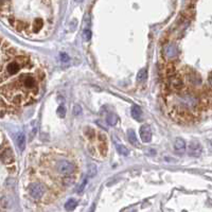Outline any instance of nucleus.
Returning a JSON list of instances; mask_svg holds the SVG:
<instances>
[{
    "label": "nucleus",
    "mask_w": 212,
    "mask_h": 212,
    "mask_svg": "<svg viewBox=\"0 0 212 212\" xmlns=\"http://www.w3.org/2000/svg\"><path fill=\"white\" fill-rule=\"evenodd\" d=\"M27 60L22 57L13 60L11 62H9L6 65H2V71H1V76H2V82L4 81V79L6 76H12L15 75L21 70L22 67L26 65Z\"/></svg>",
    "instance_id": "obj_1"
},
{
    "label": "nucleus",
    "mask_w": 212,
    "mask_h": 212,
    "mask_svg": "<svg viewBox=\"0 0 212 212\" xmlns=\"http://www.w3.org/2000/svg\"><path fill=\"white\" fill-rule=\"evenodd\" d=\"M56 170H57V172L60 174L69 175L74 172L75 166H74V163H72L71 161H68V160H60L56 164Z\"/></svg>",
    "instance_id": "obj_2"
},
{
    "label": "nucleus",
    "mask_w": 212,
    "mask_h": 212,
    "mask_svg": "<svg viewBox=\"0 0 212 212\" xmlns=\"http://www.w3.org/2000/svg\"><path fill=\"white\" fill-rule=\"evenodd\" d=\"M45 192V187L39 182H34L29 187V194L34 199H38L42 196Z\"/></svg>",
    "instance_id": "obj_3"
},
{
    "label": "nucleus",
    "mask_w": 212,
    "mask_h": 212,
    "mask_svg": "<svg viewBox=\"0 0 212 212\" xmlns=\"http://www.w3.org/2000/svg\"><path fill=\"white\" fill-rule=\"evenodd\" d=\"M1 161L4 164H11L14 162V154L9 146H3L1 148Z\"/></svg>",
    "instance_id": "obj_4"
},
{
    "label": "nucleus",
    "mask_w": 212,
    "mask_h": 212,
    "mask_svg": "<svg viewBox=\"0 0 212 212\" xmlns=\"http://www.w3.org/2000/svg\"><path fill=\"white\" fill-rule=\"evenodd\" d=\"M178 54V50L174 44H166L163 47V55L168 60H172L175 58Z\"/></svg>",
    "instance_id": "obj_5"
},
{
    "label": "nucleus",
    "mask_w": 212,
    "mask_h": 212,
    "mask_svg": "<svg viewBox=\"0 0 212 212\" xmlns=\"http://www.w3.org/2000/svg\"><path fill=\"white\" fill-rule=\"evenodd\" d=\"M202 152H203L202 145H200L198 142H196V141L190 142V144H189V148H188V154H189V156H191V157H198V156H200Z\"/></svg>",
    "instance_id": "obj_6"
},
{
    "label": "nucleus",
    "mask_w": 212,
    "mask_h": 212,
    "mask_svg": "<svg viewBox=\"0 0 212 212\" xmlns=\"http://www.w3.org/2000/svg\"><path fill=\"white\" fill-rule=\"evenodd\" d=\"M140 137L143 142H150L152 139V130L148 124H143L140 127Z\"/></svg>",
    "instance_id": "obj_7"
},
{
    "label": "nucleus",
    "mask_w": 212,
    "mask_h": 212,
    "mask_svg": "<svg viewBox=\"0 0 212 212\" xmlns=\"http://www.w3.org/2000/svg\"><path fill=\"white\" fill-rule=\"evenodd\" d=\"M174 148L177 153L184 154L186 152V142L182 138H176L174 142Z\"/></svg>",
    "instance_id": "obj_8"
},
{
    "label": "nucleus",
    "mask_w": 212,
    "mask_h": 212,
    "mask_svg": "<svg viewBox=\"0 0 212 212\" xmlns=\"http://www.w3.org/2000/svg\"><path fill=\"white\" fill-rule=\"evenodd\" d=\"M182 86V82L178 76L171 75L170 76V87L172 89H180Z\"/></svg>",
    "instance_id": "obj_9"
},
{
    "label": "nucleus",
    "mask_w": 212,
    "mask_h": 212,
    "mask_svg": "<svg viewBox=\"0 0 212 212\" xmlns=\"http://www.w3.org/2000/svg\"><path fill=\"white\" fill-rule=\"evenodd\" d=\"M16 140H17V145H18V148H19V150L24 151V148H26V142H27L26 135H24V133H20V134H18Z\"/></svg>",
    "instance_id": "obj_10"
},
{
    "label": "nucleus",
    "mask_w": 212,
    "mask_h": 212,
    "mask_svg": "<svg viewBox=\"0 0 212 212\" xmlns=\"http://www.w3.org/2000/svg\"><path fill=\"white\" fill-rule=\"evenodd\" d=\"M132 117L136 120H141L142 118V110L139 106L134 105L132 107Z\"/></svg>",
    "instance_id": "obj_11"
},
{
    "label": "nucleus",
    "mask_w": 212,
    "mask_h": 212,
    "mask_svg": "<svg viewBox=\"0 0 212 212\" xmlns=\"http://www.w3.org/2000/svg\"><path fill=\"white\" fill-rule=\"evenodd\" d=\"M127 138H128V141H130L133 145H138L139 144L138 139H137V137H136V133L133 130H127Z\"/></svg>",
    "instance_id": "obj_12"
},
{
    "label": "nucleus",
    "mask_w": 212,
    "mask_h": 212,
    "mask_svg": "<svg viewBox=\"0 0 212 212\" xmlns=\"http://www.w3.org/2000/svg\"><path fill=\"white\" fill-rule=\"evenodd\" d=\"M116 150H117V152L120 155H122V156H127V155L130 154V151L127 150V148H125V146L121 143H116Z\"/></svg>",
    "instance_id": "obj_13"
},
{
    "label": "nucleus",
    "mask_w": 212,
    "mask_h": 212,
    "mask_svg": "<svg viewBox=\"0 0 212 212\" xmlns=\"http://www.w3.org/2000/svg\"><path fill=\"white\" fill-rule=\"evenodd\" d=\"M76 205H78L76 200L73 199V198H70V199L67 200V203L65 204V209H66L67 211H72L75 209Z\"/></svg>",
    "instance_id": "obj_14"
},
{
    "label": "nucleus",
    "mask_w": 212,
    "mask_h": 212,
    "mask_svg": "<svg viewBox=\"0 0 212 212\" xmlns=\"http://www.w3.org/2000/svg\"><path fill=\"white\" fill-rule=\"evenodd\" d=\"M146 76H148V70H146L145 68L141 69V70L138 72V74H137V81H138V82H143V81L146 80Z\"/></svg>",
    "instance_id": "obj_15"
},
{
    "label": "nucleus",
    "mask_w": 212,
    "mask_h": 212,
    "mask_svg": "<svg viewBox=\"0 0 212 212\" xmlns=\"http://www.w3.org/2000/svg\"><path fill=\"white\" fill-rule=\"evenodd\" d=\"M107 123L109 124V125H111V126H114V125H116V123L118 122V117L116 116L115 114H109L107 116Z\"/></svg>",
    "instance_id": "obj_16"
},
{
    "label": "nucleus",
    "mask_w": 212,
    "mask_h": 212,
    "mask_svg": "<svg viewBox=\"0 0 212 212\" xmlns=\"http://www.w3.org/2000/svg\"><path fill=\"white\" fill-rule=\"evenodd\" d=\"M97 174V166L93 163L88 164V171H87V175L88 177H93Z\"/></svg>",
    "instance_id": "obj_17"
},
{
    "label": "nucleus",
    "mask_w": 212,
    "mask_h": 212,
    "mask_svg": "<svg viewBox=\"0 0 212 212\" xmlns=\"http://www.w3.org/2000/svg\"><path fill=\"white\" fill-rule=\"evenodd\" d=\"M57 115L60 116V118H65V116H66V109H65L64 106H60L57 108Z\"/></svg>",
    "instance_id": "obj_18"
},
{
    "label": "nucleus",
    "mask_w": 212,
    "mask_h": 212,
    "mask_svg": "<svg viewBox=\"0 0 212 212\" xmlns=\"http://www.w3.org/2000/svg\"><path fill=\"white\" fill-rule=\"evenodd\" d=\"M1 206L2 208H8L9 207V198H6L4 195H2L1 197Z\"/></svg>",
    "instance_id": "obj_19"
},
{
    "label": "nucleus",
    "mask_w": 212,
    "mask_h": 212,
    "mask_svg": "<svg viewBox=\"0 0 212 212\" xmlns=\"http://www.w3.org/2000/svg\"><path fill=\"white\" fill-rule=\"evenodd\" d=\"M84 37L86 40H89L91 38V31L89 29H85L84 30Z\"/></svg>",
    "instance_id": "obj_20"
},
{
    "label": "nucleus",
    "mask_w": 212,
    "mask_h": 212,
    "mask_svg": "<svg viewBox=\"0 0 212 212\" xmlns=\"http://www.w3.org/2000/svg\"><path fill=\"white\" fill-rule=\"evenodd\" d=\"M82 112V108H81V106L80 105H75L73 107V114L74 115H76V116H79V115Z\"/></svg>",
    "instance_id": "obj_21"
},
{
    "label": "nucleus",
    "mask_w": 212,
    "mask_h": 212,
    "mask_svg": "<svg viewBox=\"0 0 212 212\" xmlns=\"http://www.w3.org/2000/svg\"><path fill=\"white\" fill-rule=\"evenodd\" d=\"M86 184H87V179H84L82 181V184L80 185V187H79L78 193H82V191L84 190V188H85V186H86Z\"/></svg>",
    "instance_id": "obj_22"
},
{
    "label": "nucleus",
    "mask_w": 212,
    "mask_h": 212,
    "mask_svg": "<svg viewBox=\"0 0 212 212\" xmlns=\"http://www.w3.org/2000/svg\"><path fill=\"white\" fill-rule=\"evenodd\" d=\"M60 57H62L63 62H68L69 60V56L66 53H60Z\"/></svg>",
    "instance_id": "obj_23"
},
{
    "label": "nucleus",
    "mask_w": 212,
    "mask_h": 212,
    "mask_svg": "<svg viewBox=\"0 0 212 212\" xmlns=\"http://www.w3.org/2000/svg\"><path fill=\"white\" fill-rule=\"evenodd\" d=\"M209 84H210L211 86H212V74H211L210 76H209Z\"/></svg>",
    "instance_id": "obj_24"
}]
</instances>
